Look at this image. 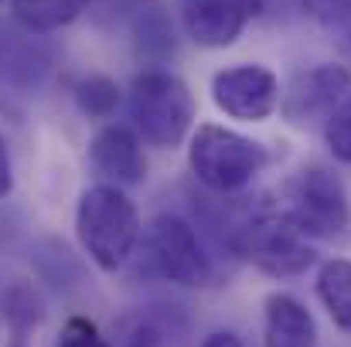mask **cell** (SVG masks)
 I'll use <instances>...</instances> for the list:
<instances>
[{
	"mask_svg": "<svg viewBox=\"0 0 351 347\" xmlns=\"http://www.w3.org/2000/svg\"><path fill=\"white\" fill-rule=\"evenodd\" d=\"M75 235L82 252L106 276L119 272L140 245V215L136 205L117 184H93L82 191L75 208Z\"/></svg>",
	"mask_w": 351,
	"mask_h": 347,
	"instance_id": "cell-1",
	"label": "cell"
},
{
	"mask_svg": "<svg viewBox=\"0 0 351 347\" xmlns=\"http://www.w3.org/2000/svg\"><path fill=\"white\" fill-rule=\"evenodd\" d=\"M229 248L242 262L256 266L259 272H266L273 279L304 276L317 262L311 238L300 235L290 222H283L269 208V201L259 205L256 211H249L245 218H239L235 229H229Z\"/></svg>",
	"mask_w": 351,
	"mask_h": 347,
	"instance_id": "cell-2",
	"label": "cell"
},
{
	"mask_svg": "<svg viewBox=\"0 0 351 347\" xmlns=\"http://www.w3.org/2000/svg\"><path fill=\"white\" fill-rule=\"evenodd\" d=\"M269 208L307 238H345L351 222L341 181L317 164L290 174L280 184Z\"/></svg>",
	"mask_w": 351,
	"mask_h": 347,
	"instance_id": "cell-3",
	"label": "cell"
},
{
	"mask_svg": "<svg viewBox=\"0 0 351 347\" xmlns=\"http://www.w3.org/2000/svg\"><path fill=\"white\" fill-rule=\"evenodd\" d=\"M269 164V150L229 126L202 123L188 143V167L215 194H235L252 184Z\"/></svg>",
	"mask_w": 351,
	"mask_h": 347,
	"instance_id": "cell-4",
	"label": "cell"
},
{
	"mask_svg": "<svg viewBox=\"0 0 351 347\" xmlns=\"http://www.w3.org/2000/svg\"><path fill=\"white\" fill-rule=\"evenodd\" d=\"M130 116L143 143L157 150L181 146L195 123V96L188 82L164 68H147L130 86Z\"/></svg>",
	"mask_w": 351,
	"mask_h": 347,
	"instance_id": "cell-5",
	"label": "cell"
},
{
	"mask_svg": "<svg viewBox=\"0 0 351 347\" xmlns=\"http://www.w3.org/2000/svg\"><path fill=\"white\" fill-rule=\"evenodd\" d=\"M143 259L147 269L174 286L205 290L215 286V262L205 252L198 231L178 215H157L143 229Z\"/></svg>",
	"mask_w": 351,
	"mask_h": 347,
	"instance_id": "cell-6",
	"label": "cell"
},
{
	"mask_svg": "<svg viewBox=\"0 0 351 347\" xmlns=\"http://www.w3.org/2000/svg\"><path fill=\"white\" fill-rule=\"evenodd\" d=\"M280 79L266 65H232L212 79V103L239 123H266L280 110Z\"/></svg>",
	"mask_w": 351,
	"mask_h": 347,
	"instance_id": "cell-7",
	"label": "cell"
},
{
	"mask_svg": "<svg viewBox=\"0 0 351 347\" xmlns=\"http://www.w3.org/2000/svg\"><path fill=\"white\" fill-rule=\"evenodd\" d=\"M259 14L263 0H181L184 34L208 51L232 48Z\"/></svg>",
	"mask_w": 351,
	"mask_h": 347,
	"instance_id": "cell-8",
	"label": "cell"
},
{
	"mask_svg": "<svg viewBox=\"0 0 351 347\" xmlns=\"http://www.w3.org/2000/svg\"><path fill=\"white\" fill-rule=\"evenodd\" d=\"M89 164L103 177V184L117 188H133L147 181V157H143V140L140 133L110 123L103 126L93 143H89Z\"/></svg>",
	"mask_w": 351,
	"mask_h": 347,
	"instance_id": "cell-9",
	"label": "cell"
},
{
	"mask_svg": "<svg viewBox=\"0 0 351 347\" xmlns=\"http://www.w3.org/2000/svg\"><path fill=\"white\" fill-rule=\"evenodd\" d=\"M351 89V72L345 65H317L300 72L280 99V110L290 123H304L317 113H331Z\"/></svg>",
	"mask_w": 351,
	"mask_h": 347,
	"instance_id": "cell-10",
	"label": "cell"
},
{
	"mask_svg": "<svg viewBox=\"0 0 351 347\" xmlns=\"http://www.w3.org/2000/svg\"><path fill=\"white\" fill-rule=\"evenodd\" d=\"M317 324L290 293H269L263 303V347H314Z\"/></svg>",
	"mask_w": 351,
	"mask_h": 347,
	"instance_id": "cell-11",
	"label": "cell"
},
{
	"mask_svg": "<svg viewBox=\"0 0 351 347\" xmlns=\"http://www.w3.org/2000/svg\"><path fill=\"white\" fill-rule=\"evenodd\" d=\"M314 290H317V300L324 303L331 324L338 331L351 334V259H345V255L324 259L317 269Z\"/></svg>",
	"mask_w": 351,
	"mask_h": 347,
	"instance_id": "cell-12",
	"label": "cell"
},
{
	"mask_svg": "<svg viewBox=\"0 0 351 347\" xmlns=\"http://www.w3.org/2000/svg\"><path fill=\"white\" fill-rule=\"evenodd\" d=\"M7 7L21 27L31 34H48L72 24L89 7V0H7Z\"/></svg>",
	"mask_w": 351,
	"mask_h": 347,
	"instance_id": "cell-13",
	"label": "cell"
},
{
	"mask_svg": "<svg viewBox=\"0 0 351 347\" xmlns=\"http://www.w3.org/2000/svg\"><path fill=\"white\" fill-rule=\"evenodd\" d=\"M45 317V307H41V296L34 293V286H27L24 279L10 283L7 293H3V320L7 327L14 331V337H27Z\"/></svg>",
	"mask_w": 351,
	"mask_h": 347,
	"instance_id": "cell-14",
	"label": "cell"
},
{
	"mask_svg": "<svg viewBox=\"0 0 351 347\" xmlns=\"http://www.w3.org/2000/svg\"><path fill=\"white\" fill-rule=\"evenodd\" d=\"M300 3H304V14L351 62V0H300Z\"/></svg>",
	"mask_w": 351,
	"mask_h": 347,
	"instance_id": "cell-15",
	"label": "cell"
},
{
	"mask_svg": "<svg viewBox=\"0 0 351 347\" xmlns=\"http://www.w3.org/2000/svg\"><path fill=\"white\" fill-rule=\"evenodd\" d=\"M75 103H79V110L86 116L106 119L119 106V86L113 79H106V75H86L75 86Z\"/></svg>",
	"mask_w": 351,
	"mask_h": 347,
	"instance_id": "cell-16",
	"label": "cell"
},
{
	"mask_svg": "<svg viewBox=\"0 0 351 347\" xmlns=\"http://www.w3.org/2000/svg\"><path fill=\"white\" fill-rule=\"evenodd\" d=\"M324 143H328V150L335 153V160H341V164L351 167V92L328 113Z\"/></svg>",
	"mask_w": 351,
	"mask_h": 347,
	"instance_id": "cell-17",
	"label": "cell"
},
{
	"mask_svg": "<svg viewBox=\"0 0 351 347\" xmlns=\"http://www.w3.org/2000/svg\"><path fill=\"white\" fill-rule=\"evenodd\" d=\"M55 347H117V344H110V341L99 334V327H96L93 320L72 317V320H65V327H62L58 344Z\"/></svg>",
	"mask_w": 351,
	"mask_h": 347,
	"instance_id": "cell-18",
	"label": "cell"
},
{
	"mask_svg": "<svg viewBox=\"0 0 351 347\" xmlns=\"http://www.w3.org/2000/svg\"><path fill=\"white\" fill-rule=\"evenodd\" d=\"M14 191V167H10V150L7 140L0 136V198H7Z\"/></svg>",
	"mask_w": 351,
	"mask_h": 347,
	"instance_id": "cell-19",
	"label": "cell"
},
{
	"mask_svg": "<svg viewBox=\"0 0 351 347\" xmlns=\"http://www.w3.org/2000/svg\"><path fill=\"white\" fill-rule=\"evenodd\" d=\"M202 347H245V344L235 337L232 331H215V334H208V337L202 341Z\"/></svg>",
	"mask_w": 351,
	"mask_h": 347,
	"instance_id": "cell-20",
	"label": "cell"
},
{
	"mask_svg": "<svg viewBox=\"0 0 351 347\" xmlns=\"http://www.w3.org/2000/svg\"><path fill=\"white\" fill-rule=\"evenodd\" d=\"M7 347H27V344H24L21 337H14V341H10V344H7Z\"/></svg>",
	"mask_w": 351,
	"mask_h": 347,
	"instance_id": "cell-21",
	"label": "cell"
},
{
	"mask_svg": "<svg viewBox=\"0 0 351 347\" xmlns=\"http://www.w3.org/2000/svg\"><path fill=\"white\" fill-rule=\"evenodd\" d=\"M0 317H3V293H0Z\"/></svg>",
	"mask_w": 351,
	"mask_h": 347,
	"instance_id": "cell-22",
	"label": "cell"
}]
</instances>
